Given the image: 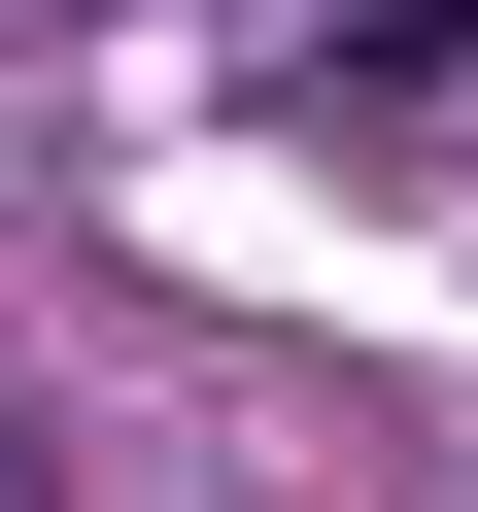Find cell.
Listing matches in <instances>:
<instances>
[{
	"label": "cell",
	"mask_w": 478,
	"mask_h": 512,
	"mask_svg": "<svg viewBox=\"0 0 478 512\" xmlns=\"http://www.w3.org/2000/svg\"><path fill=\"white\" fill-rule=\"evenodd\" d=\"M0 512H35V410H0Z\"/></svg>",
	"instance_id": "1"
}]
</instances>
